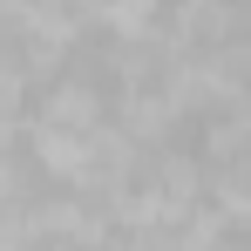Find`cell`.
I'll return each mask as SVG.
<instances>
[]
</instances>
